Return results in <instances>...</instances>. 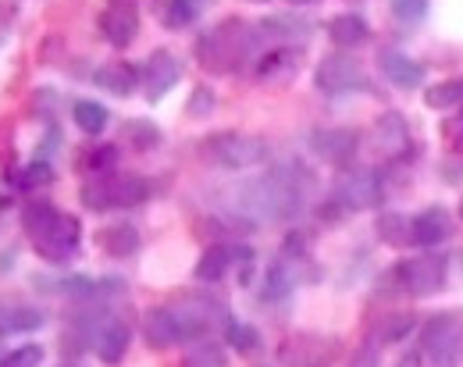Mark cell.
Instances as JSON below:
<instances>
[{
    "label": "cell",
    "mask_w": 463,
    "mask_h": 367,
    "mask_svg": "<svg viewBox=\"0 0 463 367\" xmlns=\"http://www.w3.org/2000/svg\"><path fill=\"white\" fill-rule=\"evenodd\" d=\"M314 175L296 165L286 161L279 165L275 172L260 175V179H250L235 189V214L246 221V225H264V221H292L307 200L314 196Z\"/></svg>",
    "instance_id": "obj_1"
},
{
    "label": "cell",
    "mask_w": 463,
    "mask_h": 367,
    "mask_svg": "<svg viewBox=\"0 0 463 367\" xmlns=\"http://www.w3.org/2000/svg\"><path fill=\"white\" fill-rule=\"evenodd\" d=\"M260 29L239 22V18H225L222 25L207 29L196 40V61L207 71H239L250 58H260Z\"/></svg>",
    "instance_id": "obj_2"
},
{
    "label": "cell",
    "mask_w": 463,
    "mask_h": 367,
    "mask_svg": "<svg viewBox=\"0 0 463 367\" xmlns=\"http://www.w3.org/2000/svg\"><path fill=\"white\" fill-rule=\"evenodd\" d=\"M22 225L29 232V240L36 246V253L51 264H64L68 257H75V249L82 243V225L75 214H64L47 200H33L22 211Z\"/></svg>",
    "instance_id": "obj_3"
},
{
    "label": "cell",
    "mask_w": 463,
    "mask_h": 367,
    "mask_svg": "<svg viewBox=\"0 0 463 367\" xmlns=\"http://www.w3.org/2000/svg\"><path fill=\"white\" fill-rule=\"evenodd\" d=\"M150 196V183L143 175L132 172H104L93 183L82 185V203L90 211H121V207H136Z\"/></svg>",
    "instance_id": "obj_4"
},
{
    "label": "cell",
    "mask_w": 463,
    "mask_h": 367,
    "mask_svg": "<svg viewBox=\"0 0 463 367\" xmlns=\"http://www.w3.org/2000/svg\"><path fill=\"white\" fill-rule=\"evenodd\" d=\"M449 278V257L442 253H420V257H406L392 268L389 282L396 293H406V296H435Z\"/></svg>",
    "instance_id": "obj_5"
},
{
    "label": "cell",
    "mask_w": 463,
    "mask_h": 367,
    "mask_svg": "<svg viewBox=\"0 0 463 367\" xmlns=\"http://www.w3.org/2000/svg\"><path fill=\"white\" fill-rule=\"evenodd\" d=\"M203 157L214 161L218 168L229 172H246L268 161V143L260 136H246V132H218L211 139H203Z\"/></svg>",
    "instance_id": "obj_6"
},
{
    "label": "cell",
    "mask_w": 463,
    "mask_h": 367,
    "mask_svg": "<svg viewBox=\"0 0 463 367\" xmlns=\"http://www.w3.org/2000/svg\"><path fill=\"white\" fill-rule=\"evenodd\" d=\"M420 350L439 361V364H457L463 357V314L449 310V314H435L424 328H420Z\"/></svg>",
    "instance_id": "obj_7"
},
{
    "label": "cell",
    "mask_w": 463,
    "mask_h": 367,
    "mask_svg": "<svg viewBox=\"0 0 463 367\" xmlns=\"http://www.w3.org/2000/svg\"><path fill=\"white\" fill-rule=\"evenodd\" d=\"M385 200V179L371 168H353L346 175H339V183L332 189V203L339 211H371Z\"/></svg>",
    "instance_id": "obj_8"
},
{
    "label": "cell",
    "mask_w": 463,
    "mask_h": 367,
    "mask_svg": "<svg viewBox=\"0 0 463 367\" xmlns=\"http://www.w3.org/2000/svg\"><path fill=\"white\" fill-rule=\"evenodd\" d=\"M314 86L325 93V97H349V93H364L371 82H367V71L364 64L349 54H328L325 61L317 64L314 71Z\"/></svg>",
    "instance_id": "obj_9"
},
{
    "label": "cell",
    "mask_w": 463,
    "mask_h": 367,
    "mask_svg": "<svg viewBox=\"0 0 463 367\" xmlns=\"http://www.w3.org/2000/svg\"><path fill=\"white\" fill-rule=\"evenodd\" d=\"M100 36L115 51L132 47V40L139 36V7H136V0H108V7L100 11Z\"/></svg>",
    "instance_id": "obj_10"
},
{
    "label": "cell",
    "mask_w": 463,
    "mask_h": 367,
    "mask_svg": "<svg viewBox=\"0 0 463 367\" xmlns=\"http://www.w3.org/2000/svg\"><path fill=\"white\" fill-rule=\"evenodd\" d=\"M182 79V61L175 58L172 51H154L146 58V68H143V86H146V100L157 104L172 93Z\"/></svg>",
    "instance_id": "obj_11"
},
{
    "label": "cell",
    "mask_w": 463,
    "mask_h": 367,
    "mask_svg": "<svg viewBox=\"0 0 463 367\" xmlns=\"http://www.w3.org/2000/svg\"><path fill=\"white\" fill-rule=\"evenodd\" d=\"M143 335H146V343L154 350H168V346H178V343L189 339V332H185V325H182V317H178L175 306H154V310H146L143 314Z\"/></svg>",
    "instance_id": "obj_12"
},
{
    "label": "cell",
    "mask_w": 463,
    "mask_h": 367,
    "mask_svg": "<svg viewBox=\"0 0 463 367\" xmlns=\"http://www.w3.org/2000/svg\"><path fill=\"white\" fill-rule=\"evenodd\" d=\"M335 339L321 335H296L282 346V364L286 367H328L335 361Z\"/></svg>",
    "instance_id": "obj_13"
},
{
    "label": "cell",
    "mask_w": 463,
    "mask_h": 367,
    "mask_svg": "<svg viewBox=\"0 0 463 367\" xmlns=\"http://www.w3.org/2000/svg\"><path fill=\"white\" fill-rule=\"evenodd\" d=\"M356 146H360V136L353 128H317V132H310V150L328 165L353 161Z\"/></svg>",
    "instance_id": "obj_14"
},
{
    "label": "cell",
    "mask_w": 463,
    "mask_h": 367,
    "mask_svg": "<svg viewBox=\"0 0 463 367\" xmlns=\"http://www.w3.org/2000/svg\"><path fill=\"white\" fill-rule=\"evenodd\" d=\"M128 325L125 321H118V317H104L100 325H93V332H90V343H93V350H97V357L104 361V364H118L121 357H125V350H128Z\"/></svg>",
    "instance_id": "obj_15"
},
{
    "label": "cell",
    "mask_w": 463,
    "mask_h": 367,
    "mask_svg": "<svg viewBox=\"0 0 463 367\" xmlns=\"http://www.w3.org/2000/svg\"><path fill=\"white\" fill-rule=\"evenodd\" d=\"M449 232H453V218H449L446 207H428V211L410 218V240H413V246H439L449 240Z\"/></svg>",
    "instance_id": "obj_16"
},
{
    "label": "cell",
    "mask_w": 463,
    "mask_h": 367,
    "mask_svg": "<svg viewBox=\"0 0 463 367\" xmlns=\"http://www.w3.org/2000/svg\"><path fill=\"white\" fill-rule=\"evenodd\" d=\"M250 264L253 260V249L250 246H211L203 257H200V264H196V278L200 282H222L225 275H229L232 264Z\"/></svg>",
    "instance_id": "obj_17"
},
{
    "label": "cell",
    "mask_w": 463,
    "mask_h": 367,
    "mask_svg": "<svg viewBox=\"0 0 463 367\" xmlns=\"http://www.w3.org/2000/svg\"><path fill=\"white\" fill-rule=\"evenodd\" d=\"M374 143H378V150H382L385 157H410V150H413L410 125H406L396 111L382 115V118L374 122Z\"/></svg>",
    "instance_id": "obj_18"
},
{
    "label": "cell",
    "mask_w": 463,
    "mask_h": 367,
    "mask_svg": "<svg viewBox=\"0 0 463 367\" xmlns=\"http://www.w3.org/2000/svg\"><path fill=\"white\" fill-rule=\"evenodd\" d=\"M296 71H299V51H296V47H275V51L260 54V58H257V68H253V75H257L260 82H268V86L289 82Z\"/></svg>",
    "instance_id": "obj_19"
},
{
    "label": "cell",
    "mask_w": 463,
    "mask_h": 367,
    "mask_svg": "<svg viewBox=\"0 0 463 367\" xmlns=\"http://www.w3.org/2000/svg\"><path fill=\"white\" fill-rule=\"evenodd\" d=\"M378 64H382V75L400 89H417L428 79V68L420 61H413V58H406L403 51H382Z\"/></svg>",
    "instance_id": "obj_20"
},
{
    "label": "cell",
    "mask_w": 463,
    "mask_h": 367,
    "mask_svg": "<svg viewBox=\"0 0 463 367\" xmlns=\"http://www.w3.org/2000/svg\"><path fill=\"white\" fill-rule=\"evenodd\" d=\"M328 40L343 51H353V47H364L371 40V29L364 22V14H353V11H343L328 22Z\"/></svg>",
    "instance_id": "obj_21"
},
{
    "label": "cell",
    "mask_w": 463,
    "mask_h": 367,
    "mask_svg": "<svg viewBox=\"0 0 463 367\" xmlns=\"http://www.w3.org/2000/svg\"><path fill=\"white\" fill-rule=\"evenodd\" d=\"M97 86H104L115 97H132L139 86V68L128 61H111L104 68H97Z\"/></svg>",
    "instance_id": "obj_22"
},
{
    "label": "cell",
    "mask_w": 463,
    "mask_h": 367,
    "mask_svg": "<svg viewBox=\"0 0 463 367\" xmlns=\"http://www.w3.org/2000/svg\"><path fill=\"white\" fill-rule=\"evenodd\" d=\"M97 246L108 257H132L139 249V229L136 225H108L97 232Z\"/></svg>",
    "instance_id": "obj_23"
},
{
    "label": "cell",
    "mask_w": 463,
    "mask_h": 367,
    "mask_svg": "<svg viewBox=\"0 0 463 367\" xmlns=\"http://www.w3.org/2000/svg\"><path fill=\"white\" fill-rule=\"evenodd\" d=\"M296 282H299V275H296V268H292L289 260H275V264L268 268V275H264L260 296H264V300H286L292 289H296Z\"/></svg>",
    "instance_id": "obj_24"
},
{
    "label": "cell",
    "mask_w": 463,
    "mask_h": 367,
    "mask_svg": "<svg viewBox=\"0 0 463 367\" xmlns=\"http://www.w3.org/2000/svg\"><path fill=\"white\" fill-rule=\"evenodd\" d=\"M71 122L79 125L86 136H100L111 122V111L104 104H97V100H75L71 104Z\"/></svg>",
    "instance_id": "obj_25"
},
{
    "label": "cell",
    "mask_w": 463,
    "mask_h": 367,
    "mask_svg": "<svg viewBox=\"0 0 463 367\" xmlns=\"http://www.w3.org/2000/svg\"><path fill=\"white\" fill-rule=\"evenodd\" d=\"M47 317L40 314V310H33V306H11V310H4L0 314V335H14V332H36L40 325H43Z\"/></svg>",
    "instance_id": "obj_26"
},
{
    "label": "cell",
    "mask_w": 463,
    "mask_h": 367,
    "mask_svg": "<svg viewBox=\"0 0 463 367\" xmlns=\"http://www.w3.org/2000/svg\"><path fill=\"white\" fill-rule=\"evenodd\" d=\"M424 104L435 111H449V108H463V79H449L439 86L424 89Z\"/></svg>",
    "instance_id": "obj_27"
},
{
    "label": "cell",
    "mask_w": 463,
    "mask_h": 367,
    "mask_svg": "<svg viewBox=\"0 0 463 367\" xmlns=\"http://www.w3.org/2000/svg\"><path fill=\"white\" fill-rule=\"evenodd\" d=\"M203 0H168L165 4V25L168 29H189L200 18Z\"/></svg>",
    "instance_id": "obj_28"
},
{
    "label": "cell",
    "mask_w": 463,
    "mask_h": 367,
    "mask_svg": "<svg viewBox=\"0 0 463 367\" xmlns=\"http://www.w3.org/2000/svg\"><path fill=\"white\" fill-rule=\"evenodd\" d=\"M121 139H125V143H132L136 150H154V146L161 143V128H157V125H150V122H125Z\"/></svg>",
    "instance_id": "obj_29"
},
{
    "label": "cell",
    "mask_w": 463,
    "mask_h": 367,
    "mask_svg": "<svg viewBox=\"0 0 463 367\" xmlns=\"http://www.w3.org/2000/svg\"><path fill=\"white\" fill-rule=\"evenodd\" d=\"M225 339L232 343V350H239V353H257L260 350V332L253 325H242V321H229Z\"/></svg>",
    "instance_id": "obj_30"
},
{
    "label": "cell",
    "mask_w": 463,
    "mask_h": 367,
    "mask_svg": "<svg viewBox=\"0 0 463 367\" xmlns=\"http://www.w3.org/2000/svg\"><path fill=\"white\" fill-rule=\"evenodd\" d=\"M413 332V317L410 314H389L378 328H374V343H400Z\"/></svg>",
    "instance_id": "obj_31"
},
{
    "label": "cell",
    "mask_w": 463,
    "mask_h": 367,
    "mask_svg": "<svg viewBox=\"0 0 463 367\" xmlns=\"http://www.w3.org/2000/svg\"><path fill=\"white\" fill-rule=\"evenodd\" d=\"M378 232H382V240L392 246H410V218L406 214H385L382 221H378Z\"/></svg>",
    "instance_id": "obj_32"
},
{
    "label": "cell",
    "mask_w": 463,
    "mask_h": 367,
    "mask_svg": "<svg viewBox=\"0 0 463 367\" xmlns=\"http://www.w3.org/2000/svg\"><path fill=\"white\" fill-rule=\"evenodd\" d=\"M189 364L193 367H225V353L218 350V343L200 339V343L189 350Z\"/></svg>",
    "instance_id": "obj_33"
},
{
    "label": "cell",
    "mask_w": 463,
    "mask_h": 367,
    "mask_svg": "<svg viewBox=\"0 0 463 367\" xmlns=\"http://www.w3.org/2000/svg\"><path fill=\"white\" fill-rule=\"evenodd\" d=\"M214 108H218V97H214V89H211V86H196V89H193V97H189V104H185L189 118H207Z\"/></svg>",
    "instance_id": "obj_34"
},
{
    "label": "cell",
    "mask_w": 463,
    "mask_h": 367,
    "mask_svg": "<svg viewBox=\"0 0 463 367\" xmlns=\"http://www.w3.org/2000/svg\"><path fill=\"white\" fill-rule=\"evenodd\" d=\"M43 346H36V343H29V346H18V350H11L7 357H4V364L0 367H40L43 364Z\"/></svg>",
    "instance_id": "obj_35"
},
{
    "label": "cell",
    "mask_w": 463,
    "mask_h": 367,
    "mask_svg": "<svg viewBox=\"0 0 463 367\" xmlns=\"http://www.w3.org/2000/svg\"><path fill=\"white\" fill-rule=\"evenodd\" d=\"M428 4H431V0H389L392 14H396L403 25H417V22L428 14Z\"/></svg>",
    "instance_id": "obj_36"
},
{
    "label": "cell",
    "mask_w": 463,
    "mask_h": 367,
    "mask_svg": "<svg viewBox=\"0 0 463 367\" xmlns=\"http://www.w3.org/2000/svg\"><path fill=\"white\" fill-rule=\"evenodd\" d=\"M14 183L22 185V189H36V185H51V183H54V168H51L47 161H36V165H29V168H22V175H18Z\"/></svg>",
    "instance_id": "obj_37"
},
{
    "label": "cell",
    "mask_w": 463,
    "mask_h": 367,
    "mask_svg": "<svg viewBox=\"0 0 463 367\" xmlns=\"http://www.w3.org/2000/svg\"><path fill=\"white\" fill-rule=\"evenodd\" d=\"M115 161H118V150L115 146H100V150H93L90 157H86V172H115Z\"/></svg>",
    "instance_id": "obj_38"
},
{
    "label": "cell",
    "mask_w": 463,
    "mask_h": 367,
    "mask_svg": "<svg viewBox=\"0 0 463 367\" xmlns=\"http://www.w3.org/2000/svg\"><path fill=\"white\" fill-rule=\"evenodd\" d=\"M400 367H420V353H406L403 361H400Z\"/></svg>",
    "instance_id": "obj_39"
},
{
    "label": "cell",
    "mask_w": 463,
    "mask_h": 367,
    "mask_svg": "<svg viewBox=\"0 0 463 367\" xmlns=\"http://www.w3.org/2000/svg\"><path fill=\"white\" fill-rule=\"evenodd\" d=\"M289 4H314V0H289Z\"/></svg>",
    "instance_id": "obj_40"
},
{
    "label": "cell",
    "mask_w": 463,
    "mask_h": 367,
    "mask_svg": "<svg viewBox=\"0 0 463 367\" xmlns=\"http://www.w3.org/2000/svg\"><path fill=\"white\" fill-rule=\"evenodd\" d=\"M460 218H463V203H460Z\"/></svg>",
    "instance_id": "obj_41"
},
{
    "label": "cell",
    "mask_w": 463,
    "mask_h": 367,
    "mask_svg": "<svg viewBox=\"0 0 463 367\" xmlns=\"http://www.w3.org/2000/svg\"><path fill=\"white\" fill-rule=\"evenodd\" d=\"M257 4H260V0H257Z\"/></svg>",
    "instance_id": "obj_42"
}]
</instances>
